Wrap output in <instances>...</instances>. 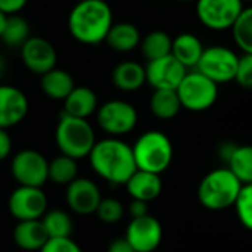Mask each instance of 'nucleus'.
<instances>
[{"mask_svg":"<svg viewBox=\"0 0 252 252\" xmlns=\"http://www.w3.org/2000/svg\"><path fill=\"white\" fill-rule=\"evenodd\" d=\"M242 1H252V0H242Z\"/></svg>","mask_w":252,"mask_h":252,"instance_id":"nucleus-41","label":"nucleus"},{"mask_svg":"<svg viewBox=\"0 0 252 252\" xmlns=\"http://www.w3.org/2000/svg\"><path fill=\"white\" fill-rule=\"evenodd\" d=\"M233 207L242 226L252 232V185H242Z\"/></svg>","mask_w":252,"mask_h":252,"instance_id":"nucleus-31","label":"nucleus"},{"mask_svg":"<svg viewBox=\"0 0 252 252\" xmlns=\"http://www.w3.org/2000/svg\"><path fill=\"white\" fill-rule=\"evenodd\" d=\"M10 173L19 186L43 188L49 180V161L38 151L24 149L12 158Z\"/></svg>","mask_w":252,"mask_h":252,"instance_id":"nucleus-9","label":"nucleus"},{"mask_svg":"<svg viewBox=\"0 0 252 252\" xmlns=\"http://www.w3.org/2000/svg\"><path fill=\"white\" fill-rule=\"evenodd\" d=\"M47 233L43 227L41 220H25L18 221L13 229V242L24 251H40L47 242Z\"/></svg>","mask_w":252,"mask_h":252,"instance_id":"nucleus-19","label":"nucleus"},{"mask_svg":"<svg viewBox=\"0 0 252 252\" xmlns=\"http://www.w3.org/2000/svg\"><path fill=\"white\" fill-rule=\"evenodd\" d=\"M112 83L118 90L136 92L146 83V71L139 62H120L112 71Z\"/></svg>","mask_w":252,"mask_h":252,"instance_id":"nucleus-22","label":"nucleus"},{"mask_svg":"<svg viewBox=\"0 0 252 252\" xmlns=\"http://www.w3.org/2000/svg\"><path fill=\"white\" fill-rule=\"evenodd\" d=\"M139 115L136 108L120 99H112L100 105L96 111L97 126L111 137H120L134 130Z\"/></svg>","mask_w":252,"mask_h":252,"instance_id":"nucleus-7","label":"nucleus"},{"mask_svg":"<svg viewBox=\"0 0 252 252\" xmlns=\"http://www.w3.org/2000/svg\"><path fill=\"white\" fill-rule=\"evenodd\" d=\"M38 252H83V250L71 238H58L47 239V242Z\"/></svg>","mask_w":252,"mask_h":252,"instance_id":"nucleus-34","label":"nucleus"},{"mask_svg":"<svg viewBox=\"0 0 252 252\" xmlns=\"http://www.w3.org/2000/svg\"><path fill=\"white\" fill-rule=\"evenodd\" d=\"M112 24V9L105 0H81L68 16L69 34L77 41L89 46L105 41Z\"/></svg>","mask_w":252,"mask_h":252,"instance_id":"nucleus-2","label":"nucleus"},{"mask_svg":"<svg viewBox=\"0 0 252 252\" xmlns=\"http://www.w3.org/2000/svg\"><path fill=\"white\" fill-rule=\"evenodd\" d=\"M137 170L162 174L173 161V143L158 130L143 133L131 146Z\"/></svg>","mask_w":252,"mask_h":252,"instance_id":"nucleus-5","label":"nucleus"},{"mask_svg":"<svg viewBox=\"0 0 252 252\" xmlns=\"http://www.w3.org/2000/svg\"><path fill=\"white\" fill-rule=\"evenodd\" d=\"M151 112L158 120H173L182 109L176 90H154L149 100Z\"/></svg>","mask_w":252,"mask_h":252,"instance_id":"nucleus-24","label":"nucleus"},{"mask_svg":"<svg viewBox=\"0 0 252 252\" xmlns=\"http://www.w3.org/2000/svg\"><path fill=\"white\" fill-rule=\"evenodd\" d=\"M41 223L49 239L71 238L72 235L74 221L71 216L63 210H47L41 217Z\"/></svg>","mask_w":252,"mask_h":252,"instance_id":"nucleus-26","label":"nucleus"},{"mask_svg":"<svg viewBox=\"0 0 252 252\" xmlns=\"http://www.w3.org/2000/svg\"><path fill=\"white\" fill-rule=\"evenodd\" d=\"M28 106V99L21 89L0 84V128L18 126L27 117Z\"/></svg>","mask_w":252,"mask_h":252,"instance_id":"nucleus-16","label":"nucleus"},{"mask_svg":"<svg viewBox=\"0 0 252 252\" xmlns=\"http://www.w3.org/2000/svg\"><path fill=\"white\" fill-rule=\"evenodd\" d=\"M65 201L68 208L78 216L94 214L100 201V189L97 185L86 177H77L72 183L66 186Z\"/></svg>","mask_w":252,"mask_h":252,"instance_id":"nucleus-15","label":"nucleus"},{"mask_svg":"<svg viewBox=\"0 0 252 252\" xmlns=\"http://www.w3.org/2000/svg\"><path fill=\"white\" fill-rule=\"evenodd\" d=\"M136 252H154L162 241V226L151 214L139 219H131L126 236Z\"/></svg>","mask_w":252,"mask_h":252,"instance_id":"nucleus-14","label":"nucleus"},{"mask_svg":"<svg viewBox=\"0 0 252 252\" xmlns=\"http://www.w3.org/2000/svg\"><path fill=\"white\" fill-rule=\"evenodd\" d=\"M235 43L244 53L252 55V7H247L241 12L236 22L232 27Z\"/></svg>","mask_w":252,"mask_h":252,"instance_id":"nucleus-30","label":"nucleus"},{"mask_svg":"<svg viewBox=\"0 0 252 252\" xmlns=\"http://www.w3.org/2000/svg\"><path fill=\"white\" fill-rule=\"evenodd\" d=\"M128 214L131 216V219H139V217H145L149 214V208L148 204L143 201H137V199H131L130 205H128Z\"/></svg>","mask_w":252,"mask_h":252,"instance_id":"nucleus-37","label":"nucleus"},{"mask_svg":"<svg viewBox=\"0 0 252 252\" xmlns=\"http://www.w3.org/2000/svg\"><path fill=\"white\" fill-rule=\"evenodd\" d=\"M30 38V25L25 18L18 15H10L6 18V24L0 40L9 47H19Z\"/></svg>","mask_w":252,"mask_h":252,"instance_id":"nucleus-29","label":"nucleus"},{"mask_svg":"<svg viewBox=\"0 0 252 252\" xmlns=\"http://www.w3.org/2000/svg\"><path fill=\"white\" fill-rule=\"evenodd\" d=\"M47 196L41 188L18 186L7 199V208L18 221L41 220L47 211Z\"/></svg>","mask_w":252,"mask_h":252,"instance_id":"nucleus-11","label":"nucleus"},{"mask_svg":"<svg viewBox=\"0 0 252 252\" xmlns=\"http://www.w3.org/2000/svg\"><path fill=\"white\" fill-rule=\"evenodd\" d=\"M97 94L86 86H75L63 100V114L77 118L87 120L97 111Z\"/></svg>","mask_w":252,"mask_h":252,"instance_id":"nucleus-18","label":"nucleus"},{"mask_svg":"<svg viewBox=\"0 0 252 252\" xmlns=\"http://www.w3.org/2000/svg\"><path fill=\"white\" fill-rule=\"evenodd\" d=\"M242 10V0H198L196 3L198 19L214 31L232 30Z\"/></svg>","mask_w":252,"mask_h":252,"instance_id":"nucleus-10","label":"nucleus"},{"mask_svg":"<svg viewBox=\"0 0 252 252\" xmlns=\"http://www.w3.org/2000/svg\"><path fill=\"white\" fill-rule=\"evenodd\" d=\"M4 68H6V62H4V59H3V56L0 55V74L4 71Z\"/></svg>","mask_w":252,"mask_h":252,"instance_id":"nucleus-40","label":"nucleus"},{"mask_svg":"<svg viewBox=\"0 0 252 252\" xmlns=\"http://www.w3.org/2000/svg\"><path fill=\"white\" fill-rule=\"evenodd\" d=\"M108 252H136L134 248L128 244V241L126 238H117L114 239L109 247H108Z\"/></svg>","mask_w":252,"mask_h":252,"instance_id":"nucleus-38","label":"nucleus"},{"mask_svg":"<svg viewBox=\"0 0 252 252\" xmlns=\"http://www.w3.org/2000/svg\"><path fill=\"white\" fill-rule=\"evenodd\" d=\"M126 189L131 196V199H137L149 204L155 201L162 192L161 174L136 170L134 174L126 183Z\"/></svg>","mask_w":252,"mask_h":252,"instance_id":"nucleus-17","label":"nucleus"},{"mask_svg":"<svg viewBox=\"0 0 252 252\" xmlns=\"http://www.w3.org/2000/svg\"><path fill=\"white\" fill-rule=\"evenodd\" d=\"M202 53H204V46L195 34L182 32L176 38H173L171 55L185 68H196Z\"/></svg>","mask_w":252,"mask_h":252,"instance_id":"nucleus-21","label":"nucleus"},{"mask_svg":"<svg viewBox=\"0 0 252 252\" xmlns=\"http://www.w3.org/2000/svg\"><path fill=\"white\" fill-rule=\"evenodd\" d=\"M242 183L229 168H216L204 176L198 188L201 205L211 211H223L235 205Z\"/></svg>","mask_w":252,"mask_h":252,"instance_id":"nucleus-4","label":"nucleus"},{"mask_svg":"<svg viewBox=\"0 0 252 252\" xmlns=\"http://www.w3.org/2000/svg\"><path fill=\"white\" fill-rule=\"evenodd\" d=\"M55 142L62 155L78 161L89 158L96 145V134L87 120L62 112L55 130Z\"/></svg>","mask_w":252,"mask_h":252,"instance_id":"nucleus-3","label":"nucleus"},{"mask_svg":"<svg viewBox=\"0 0 252 252\" xmlns=\"http://www.w3.org/2000/svg\"><path fill=\"white\" fill-rule=\"evenodd\" d=\"M182 108L192 112L210 109L219 97V84L199 71L188 72L176 89Z\"/></svg>","mask_w":252,"mask_h":252,"instance_id":"nucleus-6","label":"nucleus"},{"mask_svg":"<svg viewBox=\"0 0 252 252\" xmlns=\"http://www.w3.org/2000/svg\"><path fill=\"white\" fill-rule=\"evenodd\" d=\"M124 205L115 199V198H102L97 210H96V216L102 223L106 224H115L118 221L123 220L124 217Z\"/></svg>","mask_w":252,"mask_h":252,"instance_id":"nucleus-32","label":"nucleus"},{"mask_svg":"<svg viewBox=\"0 0 252 252\" xmlns=\"http://www.w3.org/2000/svg\"><path fill=\"white\" fill-rule=\"evenodd\" d=\"M171 46H173V38L170 37L168 32L161 30L151 31L140 41L142 53L148 59V62L171 55Z\"/></svg>","mask_w":252,"mask_h":252,"instance_id":"nucleus-25","label":"nucleus"},{"mask_svg":"<svg viewBox=\"0 0 252 252\" xmlns=\"http://www.w3.org/2000/svg\"><path fill=\"white\" fill-rule=\"evenodd\" d=\"M21 59L28 71L41 77L56 68L58 52L47 38L35 35L30 37L21 46Z\"/></svg>","mask_w":252,"mask_h":252,"instance_id":"nucleus-12","label":"nucleus"},{"mask_svg":"<svg viewBox=\"0 0 252 252\" xmlns=\"http://www.w3.org/2000/svg\"><path fill=\"white\" fill-rule=\"evenodd\" d=\"M105 41L112 50L120 53H127L140 46L142 35L134 24L118 22V24H112Z\"/></svg>","mask_w":252,"mask_h":252,"instance_id":"nucleus-20","label":"nucleus"},{"mask_svg":"<svg viewBox=\"0 0 252 252\" xmlns=\"http://www.w3.org/2000/svg\"><path fill=\"white\" fill-rule=\"evenodd\" d=\"M27 3L28 0H0V12H3L6 16L18 15Z\"/></svg>","mask_w":252,"mask_h":252,"instance_id":"nucleus-35","label":"nucleus"},{"mask_svg":"<svg viewBox=\"0 0 252 252\" xmlns=\"http://www.w3.org/2000/svg\"><path fill=\"white\" fill-rule=\"evenodd\" d=\"M6 15L3 12H0V37H1V32H3V28H4V24H6Z\"/></svg>","mask_w":252,"mask_h":252,"instance_id":"nucleus-39","label":"nucleus"},{"mask_svg":"<svg viewBox=\"0 0 252 252\" xmlns=\"http://www.w3.org/2000/svg\"><path fill=\"white\" fill-rule=\"evenodd\" d=\"M235 81L244 87L252 90V55L251 53H244L239 56V63H238V71Z\"/></svg>","mask_w":252,"mask_h":252,"instance_id":"nucleus-33","label":"nucleus"},{"mask_svg":"<svg viewBox=\"0 0 252 252\" xmlns=\"http://www.w3.org/2000/svg\"><path fill=\"white\" fill-rule=\"evenodd\" d=\"M77 176L78 165L75 159L61 154L59 157L49 161V180L52 183L59 186H68L77 179Z\"/></svg>","mask_w":252,"mask_h":252,"instance_id":"nucleus-28","label":"nucleus"},{"mask_svg":"<svg viewBox=\"0 0 252 252\" xmlns=\"http://www.w3.org/2000/svg\"><path fill=\"white\" fill-rule=\"evenodd\" d=\"M239 56L229 47L211 46L204 49V53L196 65V71L208 77L217 84L235 80Z\"/></svg>","mask_w":252,"mask_h":252,"instance_id":"nucleus-8","label":"nucleus"},{"mask_svg":"<svg viewBox=\"0 0 252 252\" xmlns=\"http://www.w3.org/2000/svg\"><path fill=\"white\" fill-rule=\"evenodd\" d=\"M145 71L146 83H149L154 90H176L188 74V68H185L173 55L148 62Z\"/></svg>","mask_w":252,"mask_h":252,"instance_id":"nucleus-13","label":"nucleus"},{"mask_svg":"<svg viewBox=\"0 0 252 252\" xmlns=\"http://www.w3.org/2000/svg\"><path fill=\"white\" fill-rule=\"evenodd\" d=\"M12 152V139L6 128H0V161L9 158Z\"/></svg>","mask_w":252,"mask_h":252,"instance_id":"nucleus-36","label":"nucleus"},{"mask_svg":"<svg viewBox=\"0 0 252 252\" xmlns=\"http://www.w3.org/2000/svg\"><path fill=\"white\" fill-rule=\"evenodd\" d=\"M229 170L242 185H252V145L236 146L227 159Z\"/></svg>","mask_w":252,"mask_h":252,"instance_id":"nucleus-27","label":"nucleus"},{"mask_svg":"<svg viewBox=\"0 0 252 252\" xmlns=\"http://www.w3.org/2000/svg\"><path fill=\"white\" fill-rule=\"evenodd\" d=\"M93 171L111 185H124L137 170L133 149L118 137H108L96 142L90 155Z\"/></svg>","mask_w":252,"mask_h":252,"instance_id":"nucleus-1","label":"nucleus"},{"mask_svg":"<svg viewBox=\"0 0 252 252\" xmlns=\"http://www.w3.org/2000/svg\"><path fill=\"white\" fill-rule=\"evenodd\" d=\"M40 87L47 97L53 100H65V97L74 90L75 81L68 71L56 66L41 75Z\"/></svg>","mask_w":252,"mask_h":252,"instance_id":"nucleus-23","label":"nucleus"}]
</instances>
